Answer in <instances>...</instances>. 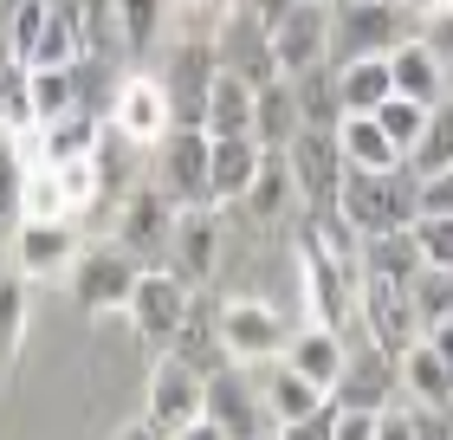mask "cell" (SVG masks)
<instances>
[{"instance_id": "obj_46", "label": "cell", "mask_w": 453, "mask_h": 440, "mask_svg": "<svg viewBox=\"0 0 453 440\" xmlns=\"http://www.w3.org/2000/svg\"><path fill=\"white\" fill-rule=\"evenodd\" d=\"M415 440H453V408H408Z\"/></svg>"}, {"instance_id": "obj_17", "label": "cell", "mask_w": 453, "mask_h": 440, "mask_svg": "<svg viewBox=\"0 0 453 440\" xmlns=\"http://www.w3.org/2000/svg\"><path fill=\"white\" fill-rule=\"evenodd\" d=\"M273 58H279V78L331 66V0H298L273 27Z\"/></svg>"}, {"instance_id": "obj_30", "label": "cell", "mask_w": 453, "mask_h": 440, "mask_svg": "<svg viewBox=\"0 0 453 440\" xmlns=\"http://www.w3.org/2000/svg\"><path fill=\"white\" fill-rule=\"evenodd\" d=\"M324 402H331V395H324L318 382H304L292 363H279L273 382H265V414H273V428H292V421H304V414H318Z\"/></svg>"}, {"instance_id": "obj_22", "label": "cell", "mask_w": 453, "mask_h": 440, "mask_svg": "<svg viewBox=\"0 0 453 440\" xmlns=\"http://www.w3.org/2000/svg\"><path fill=\"white\" fill-rule=\"evenodd\" d=\"M279 363H292L304 382H318L324 395H331L343 363H349V337H337V330H324V324H304V330H292V344H285Z\"/></svg>"}, {"instance_id": "obj_9", "label": "cell", "mask_w": 453, "mask_h": 440, "mask_svg": "<svg viewBox=\"0 0 453 440\" xmlns=\"http://www.w3.org/2000/svg\"><path fill=\"white\" fill-rule=\"evenodd\" d=\"M72 298L91 311V318H104V311H123L130 305V291H136V279H142V266L123 253L117 240H97V246H85V253L72 259Z\"/></svg>"}, {"instance_id": "obj_56", "label": "cell", "mask_w": 453, "mask_h": 440, "mask_svg": "<svg viewBox=\"0 0 453 440\" xmlns=\"http://www.w3.org/2000/svg\"><path fill=\"white\" fill-rule=\"evenodd\" d=\"M195 7H201V0H195Z\"/></svg>"}, {"instance_id": "obj_42", "label": "cell", "mask_w": 453, "mask_h": 440, "mask_svg": "<svg viewBox=\"0 0 453 440\" xmlns=\"http://www.w3.org/2000/svg\"><path fill=\"white\" fill-rule=\"evenodd\" d=\"M27 220H65V195H58V169L27 162Z\"/></svg>"}, {"instance_id": "obj_37", "label": "cell", "mask_w": 453, "mask_h": 440, "mask_svg": "<svg viewBox=\"0 0 453 440\" xmlns=\"http://www.w3.org/2000/svg\"><path fill=\"white\" fill-rule=\"evenodd\" d=\"M408 169H415L421 181H427V175H447V169H453V97L427 111V136H421V150L408 156Z\"/></svg>"}, {"instance_id": "obj_49", "label": "cell", "mask_w": 453, "mask_h": 440, "mask_svg": "<svg viewBox=\"0 0 453 440\" xmlns=\"http://www.w3.org/2000/svg\"><path fill=\"white\" fill-rule=\"evenodd\" d=\"M376 440H415V421H408V408H382V414H376Z\"/></svg>"}, {"instance_id": "obj_4", "label": "cell", "mask_w": 453, "mask_h": 440, "mask_svg": "<svg viewBox=\"0 0 453 440\" xmlns=\"http://www.w3.org/2000/svg\"><path fill=\"white\" fill-rule=\"evenodd\" d=\"M162 91H169V111H175V130H201L208 117V97H214V78H220V52H214V33H195V39H175V52L162 58Z\"/></svg>"}, {"instance_id": "obj_27", "label": "cell", "mask_w": 453, "mask_h": 440, "mask_svg": "<svg viewBox=\"0 0 453 440\" xmlns=\"http://www.w3.org/2000/svg\"><path fill=\"white\" fill-rule=\"evenodd\" d=\"M298 130H304V117H298L292 78H273V85L253 97V143H259V150H285Z\"/></svg>"}, {"instance_id": "obj_5", "label": "cell", "mask_w": 453, "mask_h": 440, "mask_svg": "<svg viewBox=\"0 0 453 440\" xmlns=\"http://www.w3.org/2000/svg\"><path fill=\"white\" fill-rule=\"evenodd\" d=\"M175 214H181V207L162 195L156 181H142V188H130V195L117 201L111 240H117L136 266H162V259H169V240H175Z\"/></svg>"}, {"instance_id": "obj_38", "label": "cell", "mask_w": 453, "mask_h": 440, "mask_svg": "<svg viewBox=\"0 0 453 440\" xmlns=\"http://www.w3.org/2000/svg\"><path fill=\"white\" fill-rule=\"evenodd\" d=\"M408 298H415V324H421V337H427L434 324L453 318V272L421 266V272H415V285H408Z\"/></svg>"}, {"instance_id": "obj_41", "label": "cell", "mask_w": 453, "mask_h": 440, "mask_svg": "<svg viewBox=\"0 0 453 440\" xmlns=\"http://www.w3.org/2000/svg\"><path fill=\"white\" fill-rule=\"evenodd\" d=\"M39 27H46V0H0V33H7V46H13L19 66H27Z\"/></svg>"}, {"instance_id": "obj_15", "label": "cell", "mask_w": 453, "mask_h": 440, "mask_svg": "<svg viewBox=\"0 0 453 440\" xmlns=\"http://www.w3.org/2000/svg\"><path fill=\"white\" fill-rule=\"evenodd\" d=\"M7 253L19 279H65L72 259L85 253V234H78V220H19Z\"/></svg>"}, {"instance_id": "obj_18", "label": "cell", "mask_w": 453, "mask_h": 440, "mask_svg": "<svg viewBox=\"0 0 453 440\" xmlns=\"http://www.w3.org/2000/svg\"><path fill=\"white\" fill-rule=\"evenodd\" d=\"M214 52H220V72H234V78H246L253 91H265L279 78V58H273V33L259 27L246 7H234L214 27Z\"/></svg>"}, {"instance_id": "obj_29", "label": "cell", "mask_w": 453, "mask_h": 440, "mask_svg": "<svg viewBox=\"0 0 453 440\" xmlns=\"http://www.w3.org/2000/svg\"><path fill=\"white\" fill-rule=\"evenodd\" d=\"M253 85L246 78H234V72H220L214 78V97H208V117H201V130H208L214 143L220 136H253Z\"/></svg>"}, {"instance_id": "obj_33", "label": "cell", "mask_w": 453, "mask_h": 440, "mask_svg": "<svg viewBox=\"0 0 453 440\" xmlns=\"http://www.w3.org/2000/svg\"><path fill=\"white\" fill-rule=\"evenodd\" d=\"M292 91H298V117H304V130H337V123H343V104H337V66H311V72H298V78H292Z\"/></svg>"}, {"instance_id": "obj_44", "label": "cell", "mask_w": 453, "mask_h": 440, "mask_svg": "<svg viewBox=\"0 0 453 440\" xmlns=\"http://www.w3.org/2000/svg\"><path fill=\"white\" fill-rule=\"evenodd\" d=\"M421 46L441 58V72L453 78V0H434L427 7V19H421Z\"/></svg>"}, {"instance_id": "obj_8", "label": "cell", "mask_w": 453, "mask_h": 440, "mask_svg": "<svg viewBox=\"0 0 453 440\" xmlns=\"http://www.w3.org/2000/svg\"><path fill=\"white\" fill-rule=\"evenodd\" d=\"M220 337H226V356L246 369V363H279L292 330H285L279 305L253 298V291H234V298H220Z\"/></svg>"}, {"instance_id": "obj_35", "label": "cell", "mask_w": 453, "mask_h": 440, "mask_svg": "<svg viewBox=\"0 0 453 440\" xmlns=\"http://www.w3.org/2000/svg\"><path fill=\"white\" fill-rule=\"evenodd\" d=\"M169 19V0H117V33H123V58H150Z\"/></svg>"}, {"instance_id": "obj_40", "label": "cell", "mask_w": 453, "mask_h": 440, "mask_svg": "<svg viewBox=\"0 0 453 440\" xmlns=\"http://www.w3.org/2000/svg\"><path fill=\"white\" fill-rule=\"evenodd\" d=\"M376 123H382V136L402 150V162L421 150V136H427V111L421 104H408V97H388L382 111H376Z\"/></svg>"}, {"instance_id": "obj_25", "label": "cell", "mask_w": 453, "mask_h": 440, "mask_svg": "<svg viewBox=\"0 0 453 440\" xmlns=\"http://www.w3.org/2000/svg\"><path fill=\"white\" fill-rule=\"evenodd\" d=\"M388 78H395V97L421 104V111H434V104H447V72L441 58L421 46V39H408V46L388 52Z\"/></svg>"}, {"instance_id": "obj_10", "label": "cell", "mask_w": 453, "mask_h": 440, "mask_svg": "<svg viewBox=\"0 0 453 440\" xmlns=\"http://www.w3.org/2000/svg\"><path fill=\"white\" fill-rule=\"evenodd\" d=\"M188 305H195V291L181 285L169 266H142V279L130 291V305H123V318H130V330L150 350H169L175 330H181V318H188Z\"/></svg>"}, {"instance_id": "obj_1", "label": "cell", "mask_w": 453, "mask_h": 440, "mask_svg": "<svg viewBox=\"0 0 453 440\" xmlns=\"http://www.w3.org/2000/svg\"><path fill=\"white\" fill-rule=\"evenodd\" d=\"M427 7L415 0H331V52L337 66L349 58H388L395 46L421 39Z\"/></svg>"}, {"instance_id": "obj_21", "label": "cell", "mask_w": 453, "mask_h": 440, "mask_svg": "<svg viewBox=\"0 0 453 440\" xmlns=\"http://www.w3.org/2000/svg\"><path fill=\"white\" fill-rule=\"evenodd\" d=\"M104 117H91V111H72V117H52V123H39V130L27 136V150L39 162H52V169H65V162H91L97 150H104Z\"/></svg>"}, {"instance_id": "obj_7", "label": "cell", "mask_w": 453, "mask_h": 440, "mask_svg": "<svg viewBox=\"0 0 453 440\" xmlns=\"http://www.w3.org/2000/svg\"><path fill=\"white\" fill-rule=\"evenodd\" d=\"M104 130L123 136L130 150H156V143L175 130L169 91H162V78H156V72H123V78H117V97H111Z\"/></svg>"}, {"instance_id": "obj_47", "label": "cell", "mask_w": 453, "mask_h": 440, "mask_svg": "<svg viewBox=\"0 0 453 440\" xmlns=\"http://www.w3.org/2000/svg\"><path fill=\"white\" fill-rule=\"evenodd\" d=\"M421 214H453V169L421 181Z\"/></svg>"}, {"instance_id": "obj_26", "label": "cell", "mask_w": 453, "mask_h": 440, "mask_svg": "<svg viewBox=\"0 0 453 440\" xmlns=\"http://www.w3.org/2000/svg\"><path fill=\"white\" fill-rule=\"evenodd\" d=\"M388 97H395L388 58H349V66H337V104H343V117H376Z\"/></svg>"}, {"instance_id": "obj_52", "label": "cell", "mask_w": 453, "mask_h": 440, "mask_svg": "<svg viewBox=\"0 0 453 440\" xmlns=\"http://www.w3.org/2000/svg\"><path fill=\"white\" fill-rule=\"evenodd\" d=\"M111 440H169V434H156L150 421H123V428H117Z\"/></svg>"}, {"instance_id": "obj_19", "label": "cell", "mask_w": 453, "mask_h": 440, "mask_svg": "<svg viewBox=\"0 0 453 440\" xmlns=\"http://www.w3.org/2000/svg\"><path fill=\"white\" fill-rule=\"evenodd\" d=\"M402 389V363L388 350H376V344H349V363H343V375H337V389H331V402L337 408H363V414H382L388 408V395Z\"/></svg>"}, {"instance_id": "obj_3", "label": "cell", "mask_w": 453, "mask_h": 440, "mask_svg": "<svg viewBox=\"0 0 453 440\" xmlns=\"http://www.w3.org/2000/svg\"><path fill=\"white\" fill-rule=\"evenodd\" d=\"M298 272H304V305H311V324L349 337V330H357V279H363V266L337 259L331 246L304 227V234H298Z\"/></svg>"}, {"instance_id": "obj_45", "label": "cell", "mask_w": 453, "mask_h": 440, "mask_svg": "<svg viewBox=\"0 0 453 440\" xmlns=\"http://www.w3.org/2000/svg\"><path fill=\"white\" fill-rule=\"evenodd\" d=\"M331 428H337V402H324L318 414H304V421L273 428V440H331Z\"/></svg>"}, {"instance_id": "obj_20", "label": "cell", "mask_w": 453, "mask_h": 440, "mask_svg": "<svg viewBox=\"0 0 453 440\" xmlns=\"http://www.w3.org/2000/svg\"><path fill=\"white\" fill-rule=\"evenodd\" d=\"M162 356H175V363H188L195 375H220L226 363H234V356H226V337H220V298H214V291H195L188 318H181L175 344L162 350Z\"/></svg>"}, {"instance_id": "obj_39", "label": "cell", "mask_w": 453, "mask_h": 440, "mask_svg": "<svg viewBox=\"0 0 453 440\" xmlns=\"http://www.w3.org/2000/svg\"><path fill=\"white\" fill-rule=\"evenodd\" d=\"M19 337H27V279L0 272V363L19 356Z\"/></svg>"}, {"instance_id": "obj_13", "label": "cell", "mask_w": 453, "mask_h": 440, "mask_svg": "<svg viewBox=\"0 0 453 440\" xmlns=\"http://www.w3.org/2000/svg\"><path fill=\"white\" fill-rule=\"evenodd\" d=\"M208 156H214L208 130H169L156 143V175L150 181L175 207H214V195H208Z\"/></svg>"}, {"instance_id": "obj_50", "label": "cell", "mask_w": 453, "mask_h": 440, "mask_svg": "<svg viewBox=\"0 0 453 440\" xmlns=\"http://www.w3.org/2000/svg\"><path fill=\"white\" fill-rule=\"evenodd\" d=\"M240 7H246V13H253V19H259V27H265V33H273V27H279V19H285V13H292V7H298V0H240Z\"/></svg>"}, {"instance_id": "obj_6", "label": "cell", "mask_w": 453, "mask_h": 440, "mask_svg": "<svg viewBox=\"0 0 453 440\" xmlns=\"http://www.w3.org/2000/svg\"><path fill=\"white\" fill-rule=\"evenodd\" d=\"M357 330H363L376 350H388V356L402 363V356L421 344V324H415V298H408V285L363 272V279H357Z\"/></svg>"}, {"instance_id": "obj_16", "label": "cell", "mask_w": 453, "mask_h": 440, "mask_svg": "<svg viewBox=\"0 0 453 440\" xmlns=\"http://www.w3.org/2000/svg\"><path fill=\"white\" fill-rule=\"evenodd\" d=\"M220 246H226V234H220V207H181V214H175V240H169V272H175L188 291L214 285Z\"/></svg>"}, {"instance_id": "obj_11", "label": "cell", "mask_w": 453, "mask_h": 440, "mask_svg": "<svg viewBox=\"0 0 453 440\" xmlns=\"http://www.w3.org/2000/svg\"><path fill=\"white\" fill-rule=\"evenodd\" d=\"M285 169H292V188H298L304 214H337V188H343L337 130H298L285 143Z\"/></svg>"}, {"instance_id": "obj_31", "label": "cell", "mask_w": 453, "mask_h": 440, "mask_svg": "<svg viewBox=\"0 0 453 440\" xmlns=\"http://www.w3.org/2000/svg\"><path fill=\"white\" fill-rule=\"evenodd\" d=\"M27 162H33V150H19V136L0 130V246L27 220Z\"/></svg>"}, {"instance_id": "obj_14", "label": "cell", "mask_w": 453, "mask_h": 440, "mask_svg": "<svg viewBox=\"0 0 453 440\" xmlns=\"http://www.w3.org/2000/svg\"><path fill=\"white\" fill-rule=\"evenodd\" d=\"M201 421H214L226 440H273V414H265V389L246 382L240 363H226L220 375H208V408Z\"/></svg>"}, {"instance_id": "obj_36", "label": "cell", "mask_w": 453, "mask_h": 440, "mask_svg": "<svg viewBox=\"0 0 453 440\" xmlns=\"http://www.w3.org/2000/svg\"><path fill=\"white\" fill-rule=\"evenodd\" d=\"M0 130H7V136H33V130H39V104H33V72L19 66V58H13L7 72H0Z\"/></svg>"}, {"instance_id": "obj_43", "label": "cell", "mask_w": 453, "mask_h": 440, "mask_svg": "<svg viewBox=\"0 0 453 440\" xmlns=\"http://www.w3.org/2000/svg\"><path fill=\"white\" fill-rule=\"evenodd\" d=\"M415 246H421V259L427 266H441V272H453V214H421L415 227Z\"/></svg>"}, {"instance_id": "obj_23", "label": "cell", "mask_w": 453, "mask_h": 440, "mask_svg": "<svg viewBox=\"0 0 453 440\" xmlns=\"http://www.w3.org/2000/svg\"><path fill=\"white\" fill-rule=\"evenodd\" d=\"M259 162H265V150L253 136H220L214 156H208V195H214V207H240L246 188H253V175H259Z\"/></svg>"}, {"instance_id": "obj_28", "label": "cell", "mask_w": 453, "mask_h": 440, "mask_svg": "<svg viewBox=\"0 0 453 440\" xmlns=\"http://www.w3.org/2000/svg\"><path fill=\"white\" fill-rule=\"evenodd\" d=\"M246 214L253 220H285L298 207V188H292V169H285V150H265V162H259V175H253V188H246Z\"/></svg>"}, {"instance_id": "obj_55", "label": "cell", "mask_w": 453, "mask_h": 440, "mask_svg": "<svg viewBox=\"0 0 453 440\" xmlns=\"http://www.w3.org/2000/svg\"><path fill=\"white\" fill-rule=\"evenodd\" d=\"M415 7H434V0H415Z\"/></svg>"}, {"instance_id": "obj_24", "label": "cell", "mask_w": 453, "mask_h": 440, "mask_svg": "<svg viewBox=\"0 0 453 440\" xmlns=\"http://www.w3.org/2000/svg\"><path fill=\"white\" fill-rule=\"evenodd\" d=\"M337 156L349 175H395L402 169V150L382 136L376 117H343L337 123Z\"/></svg>"}, {"instance_id": "obj_32", "label": "cell", "mask_w": 453, "mask_h": 440, "mask_svg": "<svg viewBox=\"0 0 453 440\" xmlns=\"http://www.w3.org/2000/svg\"><path fill=\"white\" fill-rule=\"evenodd\" d=\"M402 389L415 395V408H453V369L427 344H415L402 356Z\"/></svg>"}, {"instance_id": "obj_48", "label": "cell", "mask_w": 453, "mask_h": 440, "mask_svg": "<svg viewBox=\"0 0 453 440\" xmlns=\"http://www.w3.org/2000/svg\"><path fill=\"white\" fill-rule=\"evenodd\" d=\"M331 440H376V414H363V408H337Z\"/></svg>"}, {"instance_id": "obj_54", "label": "cell", "mask_w": 453, "mask_h": 440, "mask_svg": "<svg viewBox=\"0 0 453 440\" xmlns=\"http://www.w3.org/2000/svg\"><path fill=\"white\" fill-rule=\"evenodd\" d=\"M13 66V46H7V33H0V72H7Z\"/></svg>"}, {"instance_id": "obj_34", "label": "cell", "mask_w": 453, "mask_h": 440, "mask_svg": "<svg viewBox=\"0 0 453 440\" xmlns=\"http://www.w3.org/2000/svg\"><path fill=\"white\" fill-rule=\"evenodd\" d=\"M421 246L415 234H376V240H363V272H376V279H395V285H415V272H421Z\"/></svg>"}, {"instance_id": "obj_51", "label": "cell", "mask_w": 453, "mask_h": 440, "mask_svg": "<svg viewBox=\"0 0 453 440\" xmlns=\"http://www.w3.org/2000/svg\"><path fill=\"white\" fill-rule=\"evenodd\" d=\"M421 344H427V350H434V356H441V363L453 369V318H447V324H434V330H427V337H421Z\"/></svg>"}, {"instance_id": "obj_53", "label": "cell", "mask_w": 453, "mask_h": 440, "mask_svg": "<svg viewBox=\"0 0 453 440\" xmlns=\"http://www.w3.org/2000/svg\"><path fill=\"white\" fill-rule=\"evenodd\" d=\"M175 440H226V434H220V428H214V421H195V428H181V434H175Z\"/></svg>"}, {"instance_id": "obj_12", "label": "cell", "mask_w": 453, "mask_h": 440, "mask_svg": "<svg viewBox=\"0 0 453 440\" xmlns=\"http://www.w3.org/2000/svg\"><path fill=\"white\" fill-rule=\"evenodd\" d=\"M201 408H208V375H195L188 363H175V356H156L150 389H142V421L175 440L181 428L201 421Z\"/></svg>"}, {"instance_id": "obj_2", "label": "cell", "mask_w": 453, "mask_h": 440, "mask_svg": "<svg viewBox=\"0 0 453 440\" xmlns=\"http://www.w3.org/2000/svg\"><path fill=\"white\" fill-rule=\"evenodd\" d=\"M337 220L349 227L357 240H376V234H402V227L421 220V175L402 169L395 175H349L337 188Z\"/></svg>"}]
</instances>
